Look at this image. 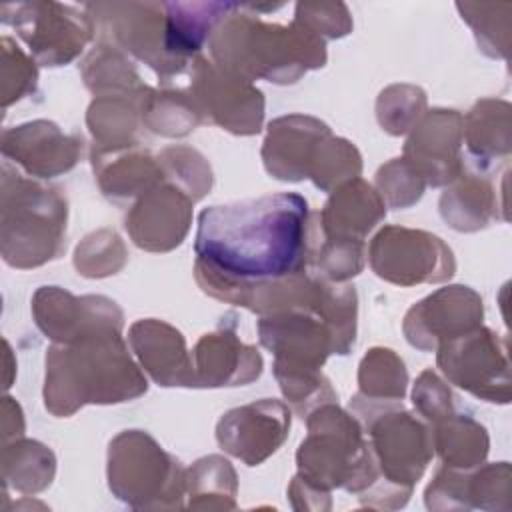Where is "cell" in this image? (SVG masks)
<instances>
[{"label":"cell","instance_id":"60d3db41","mask_svg":"<svg viewBox=\"0 0 512 512\" xmlns=\"http://www.w3.org/2000/svg\"><path fill=\"white\" fill-rule=\"evenodd\" d=\"M452 400L450 388L432 370H424L420 374L412 390V402L420 416L430 424H436L452 412Z\"/></svg>","mask_w":512,"mask_h":512},{"label":"cell","instance_id":"f1b7e54d","mask_svg":"<svg viewBox=\"0 0 512 512\" xmlns=\"http://www.w3.org/2000/svg\"><path fill=\"white\" fill-rule=\"evenodd\" d=\"M142 124L162 136H186L194 130L202 116L190 98L182 90H152L148 88L140 108Z\"/></svg>","mask_w":512,"mask_h":512},{"label":"cell","instance_id":"8992f818","mask_svg":"<svg viewBox=\"0 0 512 512\" xmlns=\"http://www.w3.org/2000/svg\"><path fill=\"white\" fill-rule=\"evenodd\" d=\"M352 416L364 422L374 462L386 482L410 494V486L422 476L432 456V440L426 426L402 402H378L356 394L350 402Z\"/></svg>","mask_w":512,"mask_h":512},{"label":"cell","instance_id":"d6a6232c","mask_svg":"<svg viewBox=\"0 0 512 512\" xmlns=\"http://www.w3.org/2000/svg\"><path fill=\"white\" fill-rule=\"evenodd\" d=\"M462 20L474 30L478 50L490 58H506L510 44V14L512 4H484V2H458Z\"/></svg>","mask_w":512,"mask_h":512},{"label":"cell","instance_id":"277c9868","mask_svg":"<svg viewBox=\"0 0 512 512\" xmlns=\"http://www.w3.org/2000/svg\"><path fill=\"white\" fill-rule=\"evenodd\" d=\"M68 204L60 190L2 166V258L14 268H36L66 248Z\"/></svg>","mask_w":512,"mask_h":512},{"label":"cell","instance_id":"484cf974","mask_svg":"<svg viewBox=\"0 0 512 512\" xmlns=\"http://www.w3.org/2000/svg\"><path fill=\"white\" fill-rule=\"evenodd\" d=\"M462 140L476 168L488 170L498 158L510 154V104L504 100H478L462 120Z\"/></svg>","mask_w":512,"mask_h":512},{"label":"cell","instance_id":"f35d334b","mask_svg":"<svg viewBox=\"0 0 512 512\" xmlns=\"http://www.w3.org/2000/svg\"><path fill=\"white\" fill-rule=\"evenodd\" d=\"M2 90H4V106L14 100L24 98L34 92L36 86V66L34 58H28L20 46H16L8 36L2 38Z\"/></svg>","mask_w":512,"mask_h":512},{"label":"cell","instance_id":"83f0119b","mask_svg":"<svg viewBox=\"0 0 512 512\" xmlns=\"http://www.w3.org/2000/svg\"><path fill=\"white\" fill-rule=\"evenodd\" d=\"M430 434L432 448H436L444 466L456 470H470L478 466L488 454L486 428L464 414H448L438 420Z\"/></svg>","mask_w":512,"mask_h":512},{"label":"cell","instance_id":"cb8c5ba5","mask_svg":"<svg viewBox=\"0 0 512 512\" xmlns=\"http://www.w3.org/2000/svg\"><path fill=\"white\" fill-rule=\"evenodd\" d=\"M148 86L138 92L102 94L88 108V128L94 136L92 154H110L138 144L136 132L142 122L140 108Z\"/></svg>","mask_w":512,"mask_h":512},{"label":"cell","instance_id":"74e56055","mask_svg":"<svg viewBox=\"0 0 512 512\" xmlns=\"http://www.w3.org/2000/svg\"><path fill=\"white\" fill-rule=\"evenodd\" d=\"M378 194L392 208H408L416 204L426 188L424 178L404 158H394L376 174Z\"/></svg>","mask_w":512,"mask_h":512},{"label":"cell","instance_id":"4fadbf2b","mask_svg":"<svg viewBox=\"0 0 512 512\" xmlns=\"http://www.w3.org/2000/svg\"><path fill=\"white\" fill-rule=\"evenodd\" d=\"M462 114L456 110L434 108L424 112L414 124L406 144L404 160L430 186H448L462 172Z\"/></svg>","mask_w":512,"mask_h":512},{"label":"cell","instance_id":"ac0fdd59","mask_svg":"<svg viewBox=\"0 0 512 512\" xmlns=\"http://www.w3.org/2000/svg\"><path fill=\"white\" fill-rule=\"evenodd\" d=\"M330 136V128L312 116L292 114L272 120L262 146L266 172L286 182L312 178Z\"/></svg>","mask_w":512,"mask_h":512},{"label":"cell","instance_id":"ab89813d","mask_svg":"<svg viewBox=\"0 0 512 512\" xmlns=\"http://www.w3.org/2000/svg\"><path fill=\"white\" fill-rule=\"evenodd\" d=\"M294 18L322 40L342 38L352 30L348 6L342 2H298Z\"/></svg>","mask_w":512,"mask_h":512},{"label":"cell","instance_id":"4dcf8cb0","mask_svg":"<svg viewBox=\"0 0 512 512\" xmlns=\"http://www.w3.org/2000/svg\"><path fill=\"white\" fill-rule=\"evenodd\" d=\"M360 396L378 402H400L406 394L408 374L404 362L390 348H372L358 370Z\"/></svg>","mask_w":512,"mask_h":512},{"label":"cell","instance_id":"9a60e30c","mask_svg":"<svg viewBox=\"0 0 512 512\" xmlns=\"http://www.w3.org/2000/svg\"><path fill=\"white\" fill-rule=\"evenodd\" d=\"M290 430V410L278 400H258L228 410L216 426V440L222 450L256 466L274 454Z\"/></svg>","mask_w":512,"mask_h":512},{"label":"cell","instance_id":"5bb4252c","mask_svg":"<svg viewBox=\"0 0 512 512\" xmlns=\"http://www.w3.org/2000/svg\"><path fill=\"white\" fill-rule=\"evenodd\" d=\"M482 314V298L472 288L448 286L412 306L402 328L414 348L436 352L444 340L480 326Z\"/></svg>","mask_w":512,"mask_h":512},{"label":"cell","instance_id":"8d00e7d4","mask_svg":"<svg viewBox=\"0 0 512 512\" xmlns=\"http://www.w3.org/2000/svg\"><path fill=\"white\" fill-rule=\"evenodd\" d=\"M318 276L328 282H346L364 268V242L344 240V238H324L316 240L312 264Z\"/></svg>","mask_w":512,"mask_h":512},{"label":"cell","instance_id":"6da1fadb","mask_svg":"<svg viewBox=\"0 0 512 512\" xmlns=\"http://www.w3.org/2000/svg\"><path fill=\"white\" fill-rule=\"evenodd\" d=\"M318 226L306 198L294 192L204 208L194 240L200 288L248 308L262 288L308 272Z\"/></svg>","mask_w":512,"mask_h":512},{"label":"cell","instance_id":"3957f363","mask_svg":"<svg viewBox=\"0 0 512 512\" xmlns=\"http://www.w3.org/2000/svg\"><path fill=\"white\" fill-rule=\"evenodd\" d=\"M212 60L252 82L292 84L308 70L326 64V44L296 18L282 26L264 22L250 4H238L210 38Z\"/></svg>","mask_w":512,"mask_h":512},{"label":"cell","instance_id":"44dd1931","mask_svg":"<svg viewBox=\"0 0 512 512\" xmlns=\"http://www.w3.org/2000/svg\"><path fill=\"white\" fill-rule=\"evenodd\" d=\"M196 388L242 386L262 372V358L254 346L242 344L234 330L220 328L204 334L192 354Z\"/></svg>","mask_w":512,"mask_h":512},{"label":"cell","instance_id":"9c48e42d","mask_svg":"<svg viewBox=\"0 0 512 512\" xmlns=\"http://www.w3.org/2000/svg\"><path fill=\"white\" fill-rule=\"evenodd\" d=\"M102 42L130 52L168 82L186 68L166 52L164 2H96L84 4Z\"/></svg>","mask_w":512,"mask_h":512},{"label":"cell","instance_id":"d6986e66","mask_svg":"<svg viewBox=\"0 0 512 512\" xmlns=\"http://www.w3.org/2000/svg\"><path fill=\"white\" fill-rule=\"evenodd\" d=\"M2 154L20 164L30 176L54 178L76 166L82 140L62 134L54 122L36 120L4 130Z\"/></svg>","mask_w":512,"mask_h":512},{"label":"cell","instance_id":"d590c367","mask_svg":"<svg viewBox=\"0 0 512 512\" xmlns=\"http://www.w3.org/2000/svg\"><path fill=\"white\" fill-rule=\"evenodd\" d=\"M126 262V248L112 230L88 234L76 248L74 266L78 274L88 278H104L116 274Z\"/></svg>","mask_w":512,"mask_h":512},{"label":"cell","instance_id":"7c38bea8","mask_svg":"<svg viewBox=\"0 0 512 512\" xmlns=\"http://www.w3.org/2000/svg\"><path fill=\"white\" fill-rule=\"evenodd\" d=\"M188 94L202 120L232 134H258L264 118V98L252 82L220 68L204 56H196L190 66Z\"/></svg>","mask_w":512,"mask_h":512},{"label":"cell","instance_id":"ba28073f","mask_svg":"<svg viewBox=\"0 0 512 512\" xmlns=\"http://www.w3.org/2000/svg\"><path fill=\"white\" fill-rule=\"evenodd\" d=\"M110 490L136 506L150 496H182L186 476L178 460L166 454L152 436L142 430H126L110 442L108 450Z\"/></svg>","mask_w":512,"mask_h":512},{"label":"cell","instance_id":"2e32d148","mask_svg":"<svg viewBox=\"0 0 512 512\" xmlns=\"http://www.w3.org/2000/svg\"><path fill=\"white\" fill-rule=\"evenodd\" d=\"M36 326L56 344L72 342L102 328H122V310L104 296H72L58 286H42L32 300Z\"/></svg>","mask_w":512,"mask_h":512},{"label":"cell","instance_id":"e575fe53","mask_svg":"<svg viewBox=\"0 0 512 512\" xmlns=\"http://www.w3.org/2000/svg\"><path fill=\"white\" fill-rule=\"evenodd\" d=\"M158 162L164 172V180L176 184L194 202L206 196L212 186V170L202 154L188 146H172L160 152Z\"/></svg>","mask_w":512,"mask_h":512},{"label":"cell","instance_id":"d4e9b609","mask_svg":"<svg viewBox=\"0 0 512 512\" xmlns=\"http://www.w3.org/2000/svg\"><path fill=\"white\" fill-rule=\"evenodd\" d=\"M92 166L102 194L114 202L140 198L164 182L158 158L136 146L110 154H92Z\"/></svg>","mask_w":512,"mask_h":512},{"label":"cell","instance_id":"f546056e","mask_svg":"<svg viewBox=\"0 0 512 512\" xmlns=\"http://www.w3.org/2000/svg\"><path fill=\"white\" fill-rule=\"evenodd\" d=\"M86 86L96 94H124L144 88L132 62L122 50L108 42H100L82 62Z\"/></svg>","mask_w":512,"mask_h":512},{"label":"cell","instance_id":"7402d4cb","mask_svg":"<svg viewBox=\"0 0 512 512\" xmlns=\"http://www.w3.org/2000/svg\"><path fill=\"white\" fill-rule=\"evenodd\" d=\"M316 216L320 236L364 242L368 232L384 220L386 204L368 182L354 178L338 186Z\"/></svg>","mask_w":512,"mask_h":512},{"label":"cell","instance_id":"4316f807","mask_svg":"<svg viewBox=\"0 0 512 512\" xmlns=\"http://www.w3.org/2000/svg\"><path fill=\"white\" fill-rule=\"evenodd\" d=\"M452 186L440 198V214L444 222L458 232H476L498 218V202L492 184L480 176L464 172L450 182Z\"/></svg>","mask_w":512,"mask_h":512},{"label":"cell","instance_id":"1f68e13d","mask_svg":"<svg viewBox=\"0 0 512 512\" xmlns=\"http://www.w3.org/2000/svg\"><path fill=\"white\" fill-rule=\"evenodd\" d=\"M4 478L22 492H36L54 476V454L34 440H18L4 446Z\"/></svg>","mask_w":512,"mask_h":512},{"label":"cell","instance_id":"603a6c76","mask_svg":"<svg viewBox=\"0 0 512 512\" xmlns=\"http://www.w3.org/2000/svg\"><path fill=\"white\" fill-rule=\"evenodd\" d=\"M236 6V2H164L168 56L186 68Z\"/></svg>","mask_w":512,"mask_h":512},{"label":"cell","instance_id":"5b68a950","mask_svg":"<svg viewBox=\"0 0 512 512\" xmlns=\"http://www.w3.org/2000/svg\"><path fill=\"white\" fill-rule=\"evenodd\" d=\"M306 424L308 436L296 454L298 480L324 494L332 486L360 492L378 480L370 444L356 418L326 402L306 416Z\"/></svg>","mask_w":512,"mask_h":512},{"label":"cell","instance_id":"e0dca14e","mask_svg":"<svg viewBox=\"0 0 512 512\" xmlns=\"http://www.w3.org/2000/svg\"><path fill=\"white\" fill-rule=\"evenodd\" d=\"M194 200L176 184L164 180L128 212L124 226L132 242L148 252H168L182 244L190 228Z\"/></svg>","mask_w":512,"mask_h":512},{"label":"cell","instance_id":"7a4b0ae2","mask_svg":"<svg viewBox=\"0 0 512 512\" xmlns=\"http://www.w3.org/2000/svg\"><path fill=\"white\" fill-rule=\"evenodd\" d=\"M148 382L128 354L122 328H102L46 354L44 404L54 416H70L84 404H116L138 398Z\"/></svg>","mask_w":512,"mask_h":512},{"label":"cell","instance_id":"ffe728a7","mask_svg":"<svg viewBox=\"0 0 512 512\" xmlns=\"http://www.w3.org/2000/svg\"><path fill=\"white\" fill-rule=\"evenodd\" d=\"M130 346L142 368L160 386L196 388L192 356L186 350L184 336L162 320H140L128 334Z\"/></svg>","mask_w":512,"mask_h":512},{"label":"cell","instance_id":"8fae6325","mask_svg":"<svg viewBox=\"0 0 512 512\" xmlns=\"http://www.w3.org/2000/svg\"><path fill=\"white\" fill-rule=\"evenodd\" d=\"M368 260L374 274L398 286L444 282L456 262L452 250L434 234L404 226H386L370 242Z\"/></svg>","mask_w":512,"mask_h":512},{"label":"cell","instance_id":"836d02e7","mask_svg":"<svg viewBox=\"0 0 512 512\" xmlns=\"http://www.w3.org/2000/svg\"><path fill=\"white\" fill-rule=\"evenodd\" d=\"M426 108V94L418 86L394 84L380 92L376 102V116L392 136H400L414 128Z\"/></svg>","mask_w":512,"mask_h":512},{"label":"cell","instance_id":"52a82bcc","mask_svg":"<svg viewBox=\"0 0 512 512\" xmlns=\"http://www.w3.org/2000/svg\"><path fill=\"white\" fill-rule=\"evenodd\" d=\"M2 22L16 30L32 58L42 66L72 62L92 40L90 14L60 2H20L0 8Z\"/></svg>","mask_w":512,"mask_h":512},{"label":"cell","instance_id":"30bf717a","mask_svg":"<svg viewBox=\"0 0 512 512\" xmlns=\"http://www.w3.org/2000/svg\"><path fill=\"white\" fill-rule=\"evenodd\" d=\"M436 352L438 366L452 384L486 402H510L508 346L498 334L476 326L444 340Z\"/></svg>","mask_w":512,"mask_h":512}]
</instances>
